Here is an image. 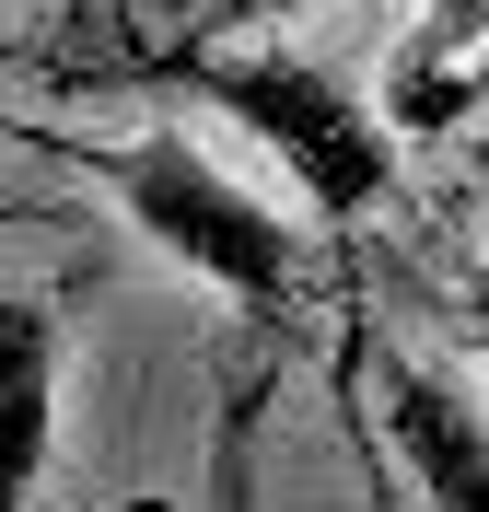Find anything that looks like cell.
<instances>
[{
  "mask_svg": "<svg viewBox=\"0 0 489 512\" xmlns=\"http://www.w3.org/2000/svg\"><path fill=\"white\" fill-rule=\"evenodd\" d=\"M24 152H59L70 175H94L117 210H129L140 245H163L175 268L222 291L245 326H292L303 303V233L268 210L257 187H233L222 163L198 152L187 128H129V140H70V128L24 117Z\"/></svg>",
  "mask_w": 489,
  "mask_h": 512,
  "instance_id": "1",
  "label": "cell"
},
{
  "mask_svg": "<svg viewBox=\"0 0 489 512\" xmlns=\"http://www.w3.org/2000/svg\"><path fill=\"white\" fill-rule=\"evenodd\" d=\"M175 82L257 128L326 222H361V210L396 187V128H385V105H361L338 70L292 59V47H198Z\"/></svg>",
  "mask_w": 489,
  "mask_h": 512,
  "instance_id": "2",
  "label": "cell"
},
{
  "mask_svg": "<svg viewBox=\"0 0 489 512\" xmlns=\"http://www.w3.org/2000/svg\"><path fill=\"white\" fill-rule=\"evenodd\" d=\"M361 361L385 384V443H396V466H408V489H420L431 512H489V419L466 408L431 361L385 350V338H361Z\"/></svg>",
  "mask_w": 489,
  "mask_h": 512,
  "instance_id": "3",
  "label": "cell"
},
{
  "mask_svg": "<svg viewBox=\"0 0 489 512\" xmlns=\"http://www.w3.org/2000/svg\"><path fill=\"white\" fill-rule=\"evenodd\" d=\"M385 128H455L489 105V0H431L385 59Z\"/></svg>",
  "mask_w": 489,
  "mask_h": 512,
  "instance_id": "4",
  "label": "cell"
},
{
  "mask_svg": "<svg viewBox=\"0 0 489 512\" xmlns=\"http://www.w3.org/2000/svg\"><path fill=\"white\" fill-rule=\"evenodd\" d=\"M47 431H59V315L47 291L0 303V501L24 512L47 478Z\"/></svg>",
  "mask_w": 489,
  "mask_h": 512,
  "instance_id": "5",
  "label": "cell"
},
{
  "mask_svg": "<svg viewBox=\"0 0 489 512\" xmlns=\"http://www.w3.org/2000/svg\"><path fill=\"white\" fill-rule=\"evenodd\" d=\"M257 431H268V373L233 361L222 373V408H210V512H268L257 489Z\"/></svg>",
  "mask_w": 489,
  "mask_h": 512,
  "instance_id": "6",
  "label": "cell"
},
{
  "mask_svg": "<svg viewBox=\"0 0 489 512\" xmlns=\"http://www.w3.org/2000/svg\"><path fill=\"white\" fill-rule=\"evenodd\" d=\"M466 326H478V350H489V256H478V280H466Z\"/></svg>",
  "mask_w": 489,
  "mask_h": 512,
  "instance_id": "7",
  "label": "cell"
},
{
  "mask_svg": "<svg viewBox=\"0 0 489 512\" xmlns=\"http://www.w3.org/2000/svg\"><path fill=\"white\" fill-rule=\"evenodd\" d=\"M152 12H187V24H210V35H222V0H152Z\"/></svg>",
  "mask_w": 489,
  "mask_h": 512,
  "instance_id": "8",
  "label": "cell"
},
{
  "mask_svg": "<svg viewBox=\"0 0 489 512\" xmlns=\"http://www.w3.org/2000/svg\"><path fill=\"white\" fill-rule=\"evenodd\" d=\"M257 12H292V0H222V24H257Z\"/></svg>",
  "mask_w": 489,
  "mask_h": 512,
  "instance_id": "9",
  "label": "cell"
},
{
  "mask_svg": "<svg viewBox=\"0 0 489 512\" xmlns=\"http://www.w3.org/2000/svg\"><path fill=\"white\" fill-rule=\"evenodd\" d=\"M373 512H396V501H373Z\"/></svg>",
  "mask_w": 489,
  "mask_h": 512,
  "instance_id": "10",
  "label": "cell"
}]
</instances>
